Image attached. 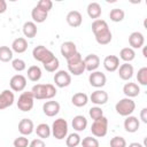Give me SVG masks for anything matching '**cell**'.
<instances>
[{
	"label": "cell",
	"instance_id": "obj_47",
	"mask_svg": "<svg viewBox=\"0 0 147 147\" xmlns=\"http://www.w3.org/2000/svg\"><path fill=\"white\" fill-rule=\"evenodd\" d=\"M129 147H144V145H141L140 142H131Z\"/></svg>",
	"mask_w": 147,
	"mask_h": 147
},
{
	"label": "cell",
	"instance_id": "obj_2",
	"mask_svg": "<svg viewBox=\"0 0 147 147\" xmlns=\"http://www.w3.org/2000/svg\"><path fill=\"white\" fill-rule=\"evenodd\" d=\"M56 92L53 84H36L31 88V93L37 100H51L56 95Z\"/></svg>",
	"mask_w": 147,
	"mask_h": 147
},
{
	"label": "cell",
	"instance_id": "obj_23",
	"mask_svg": "<svg viewBox=\"0 0 147 147\" xmlns=\"http://www.w3.org/2000/svg\"><path fill=\"white\" fill-rule=\"evenodd\" d=\"M123 93L125 94V98H136L140 93V87L137 83H126L123 86Z\"/></svg>",
	"mask_w": 147,
	"mask_h": 147
},
{
	"label": "cell",
	"instance_id": "obj_26",
	"mask_svg": "<svg viewBox=\"0 0 147 147\" xmlns=\"http://www.w3.org/2000/svg\"><path fill=\"white\" fill-rule=\"evenodd\" d=\"M47 16H48V13L45 11V10H42L38 6H34L33 9H32V11H31V17H32V20H33L34 23H44L46 21Z\"/></svg>",
	"mask_w": 147,
	"mask_h": 147
},
{
	"label": "cell",
	"instance_id": "obj_28",
	"mask_svg": "<svg viewBox=\"0 0 147 147\" xmlns=\"http://www.w3.org/2000/svg\"><path fill=\"white\" fill-rule=\"evenodd\" d=\"M86 11H87V15L93 18V20H98L100 16H101V6L100 3L98 2H90L87 5V8H86Z\"/></svg>",
	"mask_w": 147,
	"mask_h": 147
},
{
	"label": "cell",
	"instance_id": "obj_40",
	"mask_svg": "<svg viewBox=\"0 0 147 147\" xmlns=\"http://www.w3.org/2000/svg\"><path fill=\"white\" fill-rule=\"evenodd\" d=\"M11 67H13L14 70L21 72V71L25 70V68H26V63H25V61L22 60V59H14V60L11 61Z\"/></svg>",
	"mask_w": 147,
	"mask_h": 147
},
{
	"label": "cell",
	"instance_id": "obj_21",
	"mask_svg": "<svg viewBox=\"0 0 147 147\" xmlns=\"http://www.w3.org/2000/svg\"><path fill=\"white\" fill-rule=\"evenodd\" d=\"M103 67L107 71L114 72L118 69L119 67V59L116 55H107L103 59Z\"/></svg>",
	"mask_w": 147,
	"mask_h": 147
},
{
	"label": "cell",
	"instance_id": "obj_32",
	"mask_svg": "<svg viewBox=\"0 0 147 147\" xmlns=\"http://www.w3.org/2000/svg\"><path fill=\"white\" fill-rule=\"evenodd\" d=\"M28 78L31 80V82H38L41 76H42V72H41V69L38 67V65H31L28 68Z\"/></svg>",
	"mask_w": 147,
	"mask_h": 147
},
{
	"label": "cell",
	"instance_id": "obj_35",
	"mask_svg": "<svg viewBox=\"0 0 147 147\" xmlns=\"http://www.w3.org/2000/svg\"><path fill=\"white\" fill-rule=\"evenodd\" d=\"M0 61L9 62L13 61V51L8 46H0Z\"/></svg>",
	"mask_w": 147,
	"mask_h": 147
},
{
	"label": "cell",
	"instance_id": "obj_41",
	"mask_svg": "<svg viewBox=\"0 0 147 147\" xmlns=\"http://www.w3.org/2000/svg\"><path fill=\"white\" fill-rule=\"evenodd\" d=\"M110 147H126V140L121 136H116L110 139Z\"/></svg>",
	"mask_w": 147,
	"mask_h": 147
},
{
	"label": "cell",
	"instance_id": "obj_8",
	"mask_svg": "<svg viewBox=\"0 0 147 147\" xmlns=\"http://www.w3.org/2000/svg\"><path fill=\"white\" fill-rule=\"evenodd\" d=\"M32 56L36 61L38 62H41L42 64L47 63L48 61H51L55 55L53 54V52H51L48 48H46L45 46L42 45H38L33 48L32 51Z\"/></svg>",
	"mask_w": 147,
	"mask_h": 147
},
{
	"label": "cell",
	"instance_id": "obj_15",
	"mask_svg": "<svg viewBox=\"0 0 147 147\" xmlns=\"http://www.w3.org/2000/svg\"><path fill=\"white\" fill-rule=\"evenodd\" d=\"M60 108H61L60 107V103L57 101H53V100L46 101L42 105V111L48 117H53V116L57 115L59 111H60Z\"/></svg>",
	"mask_w": 147,
	"mask_h": 147
},
{
	"label": "cell",
	"instance_id": "obj_36",
	"mask_svg": "<svg viewBox=\"0 0 147 147\" xmlns=\"http://www.w3.org/2000/svg\"><path fill=\"white\" fill-rule=\"evenodd\" d=\"M42 65H44V68H45L46 71H48V72H55V71L59 69L60 61H59V59H57L56 56H54L51 61H48L47 63H45V64H42Z\"/></svg>",
	"mask_w": 147,
	"mask_h": 147
},
{
	"label": "cell",
	"instance_id": "obj_44",
	"mask_svg": "<svg viewBox=\"0 0 147 147\" xmlns=\"http://www.w3.org/2000/svg\"><path fill=\"white\" fill-rule=\"evenodd\" d=\"M29 147H46L45 142L42 139H33L30 144H29Z\"/></svg>",
	"mask_w": 147,
	"mask_h": 147
},
{
	"label": "cell",
	"instance_id": "obj_46",
	"mask_svg": "<svg viewBox=\"0 0 147 147\" xmlns=\"http://www.w3.org/2000/svg\"><path fill=\"white\" fill-rule=\"evenodd\" d=\"M7 10V2L5 0H0V14H3Z\"/></svg>",
	"mask_w": 147,
	"mask_h": 147
},
{
	"label": "cell",
	"instance_id": "obj_9",
	"mask_svg": "<svg viewBox=\"0 0 147 147\" xmlns=\"http://www.w3.org/2000/svg\"><path fill=\"white\" fill-rule=\"evenodd\" d=\"M54 83L60 88L67 87L71 84V75L65 70H59L54 75Z\"/></svg>",
	"mask_w": 147,
	"mask_h": 147
},
{
	"label": "cell",
	"instance_id": "obj_19",
	"mask_svg": "<svg viewBox=\"0 0 147 147\" xmlns=\"http://www.w3.org/2000/svg\"><path fill=\"white\" fill-rule=\"evenodd\" d=\"M67 23L72 28H78L83 23V16L78 10H71L67 14Z\"/></svg>",
	"mask_w": 147,
	"mask_h": 147
},
{
	"label": "cell",
	"instance_id": "obj_16",
	"mask_svg": "<svg viewBox=\"0 0 147 147\" xmlns=\"http://www.w3.org/2000/svg\"><path fill=\"white\" fill-rule=\"evenodd\" d=\"M129 44L131 46L132 49H137V48H141L145 44V37L141 32L139 31H134L129 36Z\"/></svg>",
	"mask_w": 147,
	"mask_h": 147
},
{
	"label": "cell",
	"instance_id": "obj_34",
	"mask_svg": "<svg viewBox=\"0 0 147 147\" xmlns=\"http://www.w3.org/2000/svg\"><path fill=\"white\" fill-rule=\"evenodd\" d=\"M125 17V13L123 9L121 8H113L109 13V18L110 21L115 22V23H118V22H122Z\"/></svg>",
	"mask_w": 147,
	"mask_h": 147
},
{
	"label": "cell",
	"instance_id": "obj_43",
	"mask_svg": "<svg viewBox=\"0 0 147 147\" xmlns=\"http://www.w3.org/2000/svg\"><path fill=\"white\" fill-rule=\"evenodd\" d=\"M37 6H38L39 8H41L42 10H45V11L48 13V11L53 8V2H52L51 0H40V1H38Z\"/></svg>",
	"mask_w": 147,
	"mask_h": 147
},
{
	"label": "cell",
	"instance_id": "obj_31",
	"mask_svg": "<svg viewBox=\"0 0 147 147\" xmlns=\"http://www.w3.org/2000/svg\"><path fill=\"white\" fill-rule=\"evenodd\" d=\"M37 136L39 137V139H47L49 138V136L52 134V131H51V127L46 124V123H40L37 125V127L34 129Z\"/></svg>",
	"mask_w": 147,
	"mask_h": 147
},
{
	"label": "cell",
	"instance_id": "obj_10",
	"mask_svg": "<svg viewBox=\"0 0 147 147\" xmlns=\"http://www.w3.org/2000/svg\"><path fill=\"white\" fill-rule=\"evenodd\" d=\"M88 82H90L91 86H93V87H95V88H101V87H103V86L106 85V83H107V77H106V75H105L103 72L95 70V71H92V72L90 74V76H88Z\"/></svg>",
	"mask_w": 147,
	"mask_h": 147
},
{
	"label": "cell",
	"instance_id": "obj_48",
	"mask_svg": "<svg viewBox=\"0 0 147 147\" xmlns=\"http://www.w3.org/2000/svg\"><path fill=\"white\" fill-rule=\"evenodd\" d=\"M144 48H142V55H144V57H147V47L146 46H142Z\"/></svg>",
	"mask_w": 147,
	"mask_h": 147
},
{
	"label": "cell",
	"instance_id": "obj_22",
	"mask_svg": "<svg viewBox=\"0 0 147 147\" xmlns=\"http://www.w3.org/2000/svg\"><path fill=\"white\" fill-rule=\"evenodd\" d=\"M118 76L121 79L123 80H129L132 78L133 74H134V69H133V65L130 64V63H123L118 67Z\"/></svg>",
	"mask_w": 147,
	"mask_h": 147
},
{
	"label": "cell",
	"instance_id": "obj_24",
	"mask_svg": "<svg viewBox=\"0 0 147 147\" xmlns=\"http://www.w3.org/2000/svg\"><path fill=\"white\" fill-rule=\"evenodd\" d=\"M26 49H28V41L25 38L18 37V38L13 40V42H11V51L13 52L21 54V53H24Z\"/></svg>",
	"mask_w": 147,
	"mask_h": 147
},
{
	"label": "cell",
	"instance_id": "obj_30",
	"mask_svg": "<svg viewBox=\"0 0 147 147\" xmlns=\"http://www.w3.org/2000/svg\"><path fill=\"white\" fill-rule=\"evenodd\" d=\"M136 57V52L134 49H132L131 47H124L121 49L119 52V57L121 60H123L125 63H130L131 61H133Z\"/></svg>",
	"mask_w": 147,
	"mask_h": 147
},
{
	"label": "cell",
	"instance_id": "obj_45",
	"mask_svg": "<svg viewBox=\"0 0 147 147\" xmlns=\"http://www.w3.org/2000/svg\"><path fill=\"white\" fill-rule=\"evenodd\" d=\"M140 119H141L142 123L147 124V108L146 107L140 110Z\"/></svg>",
	"mask_w": 147,
	"mask_h": 147
},
{
	"label": "cell",
	"instance_id": "obj_7",
	"mask_svg": "<svg viewBox=\"0 0 147 147\" xmlns=\"http://www.w3.org/2000/svg\"><path fill=\"white\" fill-rule=\"evenodd\" d=\"M91 132L96 138H102L108 132V119L102 116L99 119H95L91 125Z\"/></svg>",
	"mask_w": 147,
	"mask_h": 147
},
{
	"label": "cell",
	"instance_id": "obj_18",
	"mask_svg": "<svg viewBox=\"0 0 147 147\" xmlns=\"http://www.w3.org/2000/svg\"><path fill=\"white\" fill-rule=\"evenodd\" d=\"M140 127V121L136 116H127L124 119V129L129 133H134L139 130Z\"/></svg>",
	"mask_w": 147,
	"mask_h": 147
},
{
	"label": "cell",
	"instance_id": "obj_37",
	"mask_svg": "<svg viewBox=\"0 0 147 147\" xmlns=\"http://www.w3.org/2000/svg\"><path fill=\"white\" fill-rule=\"evenodd\" d=\"M82 147H99V140L94 137H85L83 138V140L80 141Z\"/></svg>",
	"mask_w": 147,
	"mask_h": 147
},
{
	"label": "cell",
	"instance_id": "obj_4",
	"mask_svg": "<svg viewBox=\"0 0 147 147\" xmlns=\"http://www.w3.org/2000/svg\"><path fill=\"white\" fill-rule=\"evenodd\" d=\"M136 109V102L130 98H123L115 105V110L118 115L127 117Z\"/></svg>",
	"mask_w": 147,
	"mask_h": 147
},
{
	"label": "cell",
	"instance_id": "obj_12",
	"mask_svg": "<svg viewBox=\"0 0 147 147\" xmlns=\"http://www.w3.org/2000/svg\"><path fill=\"white\" fill-rule=\"evenodd\" d=\"M14 101H15L14 92H11L10 90H3L0 93V110L10 107L14 103Z\"/></svg>",
	"mask_w": 147,
	"mask_h": 147
},
{
	"label": "cell",
	"instance_id": "obj_1",
	"mask_svg": "<svg viewBox=\"0 0 147 147\" xmlns=\"http://www.w3.org/2000/svg\"><path fill=\"white\" fill-rule=\"evenodd\" d=\"M92 31L99 45H108L113 39L111 31L108 26V23L105 20H94L92 23Z\"/></svg>",
	"mask_w": 147,
	"mask_h": 147
},
{
	"label": "cell",
	"instance_id": "obj_27",
	"mask_svg": "<svg viewBox=\"0 0 147 147\" xmlns=\"http://www.w3.org/2000/svg\"><path fill=\"white\" fill-rule=\"evenodd\" d=\"M22 31H23V34H24L26 38H30V39L34 38L36 34H37V32H38V30H37V25H36V23L32 22V21H28V22H25V23L23 24Z\"/></svg>",
	"mask_w": 147,
	"mask_h": 147
},
{
	"label": "cell",
	"instance_id": "obj_6",
	"mask_svg": "<svg viewBox=\"0 0 147 147\" xmlns=\"http://www.w3.org/2000/svg\"><path fill=\"white\" fill-rule=\"evenodd\" d=\"M33 105H34V98H33L31 91L22 92L17 100V108L21 111L26 113L33 108Z\"/></svg>",
	"mask_w": 147,
	"mask_h": 147
},
{
	"label": "cell",
	"instance_id": "obj_33",
	"mask_svg": "<svg viewBox=\"0 0 147 147\" xmlns=\"http://www.w3.org/2000/svg\"><path fill=\"white\" fill-rule=\"evenodd\" d=\"M80 141H82V138L77 132H72L65 137L67 147H77L78 145H80Z\"/></svg>",
	"mask_w": 147,
	"mask_h": 147
},
{
	"label": "cell",
	"instance_id": "obj_3",
	"mask_svg": "<svg viewBox=\"0 0 147 147\" xmlns=\"http://www.w3.org/2000/svg\"><path fill=\"white\" fill-rule=\"evenodd\" d=\"M67 65H68L69 74H71L74 76H80L85 71L84 60L78 52L74 56H71L70 59L67 60Z\"/></svg>",
	"mask_w": 147,
	"mask_h": 147
},
{
	"label": "cell",
	"instance_id": "obj_29",
	"mask_svg": "<svg viewBox=\"0 0 147 147\" xmlns=\"http://www.w3.org/2000/svg\"><path fill=\"white\" fill-rule=\"evenodd\" d=\"M71 102H72L74 106L80 108V107H84V106L87 105V102H88V96H87L86 93L77 92V93H75V94L72 95V98H71Z\"/></svg>",
	"mask_w": 147,
	"mask_h": 147
},
{
	"label": "cell",
	"instance_id": "obj_38",
	"mask_svg": "<svg viewBox=\"0 0 147 147\" xmlns=\"http://www.w3.org/2000/svg\"><path fill=\"white\" fill-rule=\"evenodd\" d=\"M137 80L142 86H146L147 85V67H142V68H140L138 70Z\"/></svg>",
	"mask_w": 147,
	"mask_h": 147
},
{
	"label": "cell",
	"instance_id": "obj_17",
	"mask_svg": "<svg viewBox=\"0 0 147 147\" xmlns=\"http://www.w3.org/2000/svg\"><path fill=\"white\" fill-rule=\"evenodd\" d=\"M18 131L22 136H30L34 131V124L30 118H22L18 122Z\"/></svg>",
	"mask_w": 147,
	"mask_h": 147
},
{
	"label": "cell",
	"instance_id": "obj_25",
	"mask_svg": "<svg viewBox=\"0 0 147 147\" xmlns=\"http://www.w3.org/2000/svg\"><path fill=\"white\" fill-rule=\"evenodd\" d=\"M71 124H72V127H74L75 131L82 132L87 127V119L83 115H77V116H75L72 118Z\"/></svg>",
	"mask_w": 147,
	"mask_h": 147
},
{
	"label": "cell",
	"instance_id": "obj_14",
	"mask_svg": "<svg viewBox=\"0 0 147 147\" xmlns=\"http://www.w3.org/2000/svg\"><path fill=\"white\" fill-rule=\"evenodd\" d=\"M83 60H84V64H85V70H87L90 72L95 71L100 65V57L96 54H88Z\"/></svg>",
	"mask_w": 147,
	"mask_h": 147
},
{
	"label": "cell",
	"instance_id": "obj_20",
	"mask_svg": "<svg viewBox=\"0 0 147 147\" xmlns=\"http://www.w3.org/2000/svg\"><path fill=\"white\" fill-rule=\"evenodd\" d=\"M61 54L64 59H70L71 56H74L76 53H77V47H76V44L74 41H64L62 45H61Z\"/></svg>",
	"mask_w": 147,
	"mask_h": 147
},
{
	"label": "cell",
	"instance_id": "obj_5",
	"mask_svg": "<svg viewBox=\"0 0 147 147\" xmlns=\"http://www.w3.org/2000/svg\"><path fill=\"white\" fill-rule=\"evenodd\" d=\"M52 134L55 139L62 140L68 136V122L64 118H57L53 122L51 127Z\"/></svg>",
	"mask_w": 147,
	"mask_h": 147
},
{
	"label": "cell",
	"instance_id": "obj_13",
	"mask_svg": "<svg viewBox=\"0 0 147 147\" xmlns=\"http://www.w3.org/2000/svg\"><path fill=\"white\" fill-rule=\"evenodd\" d=\"M109 96L108 93L103 90H95L94 92H92V94L90 95V100L92 101V103H94L95 106H102L105 103H107Z\"/></svg>",
	"mask_w": 147,
	"mask_h": 147
},
{
	"label": "cell",
	"instance_id": "obj_39",
	"mask_svg": "<svg viewBox=\"0 0 147 147\" xmlns=\"http://www.w3.org/2000/svg\"><path fill=\"white\" fill-rule=\"evenodd\" d=\"M88 115H90V117H91L93 121H95V119H99L100 117L103 116V110L101 109V107L95 106V107L90 108V110H88Z\"/></svg>",
	"mask_w": 147,
	"mask_h": 147
},
{
	"label": "cell",
	"instance_id": "obj_42",
	"mask_svg": "<svg viewBox=\"0 0 147 147\" xmlns=\"http://www.w3.org/2000/svg\"><path fill=\"white\" fill-rule=\"evenodd\" d=\"M29 139L25 136H20L17 138H15V140L13 141L14 147H29Z\"/></svg>",
	"mask_w": 147,
	"mask_h": 147
},
{
	"label": "cell",
	"instance_id": "obj_11",
	"mask_svg": "<svg viewBox=\"0 0 147 147\" xmlns=\"http://www.w3.org/2000/svg\"><path fill=\"white\" fill-rule=\"evenodd\" d=\"M9 86L14 92H22L26 87V78L25 76L17 74L14 75L9 80Z\"/></svg>",
	"mask_w": 147,
	"mask_h": 147
}]
</instances>
